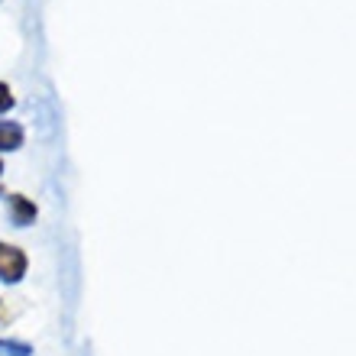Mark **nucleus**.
Returning <instances> with one entry per match:
<instances>
[{
	"label": "nucleus",
	"mask_w": 356,
	"mask_h": 356,
	"mask_svg": "<svg viewBox=\"0 0 356 356\" xmlns=\"http://www.w3.org/2000/svg\"><path fill=\"white\" fill-rule=\"evenodd\" d=\"M10 204H13V211H17V220H19V224H26L29 217L36 214V207H33V204H26L23 197H10Z\"/></svg>",
	"instance_id": "obj_2"
},
{
	"label": "nucleus",
	"mask_w": 356,
	"mask_h": 356,
	"mask_svg": "<svg viewBox=\"0 0 356 356\" xmlns=\"http://www.w3.org/2000/svg\"><path fill=\"white\" fill-rule=\"evenodd\" d=\"M23 269H26V256L19 250H13V246H0V275L7 282H13L23 275Z\"/></svg>",
	"instance_id": "obj_1"
},
{
	"label": "nucleus",
	"mask_w": 356,
	"mask_h": 356,
	"mask_svg": "<svg viewBox=\"0 0 356 356\" xmlns=\"http://www.w3.org/2000/svg\"><path fill=\"white\" fill-rule=\"evenodd\" d=\"M7 104H10V94H7V88L0 85V107H7Z\"/></svg>",
	"instance_id": "obj_4"
},
{
	"label": "nucleus",
	"mask_w": 356,
	"mask_h": 356,
	"mask_svg": "<svg viewBox=\"0 0 356 356\" xmlns=\"http://www.w3.org/2000/svg\"><path fill=\"white\" fill-rule=\"evenodd\" d=\"M13 143H19V130L3 127V130H0V146H13Z\"/></svg>",
	"instance_id": "obj_3"
}]
</instances>
